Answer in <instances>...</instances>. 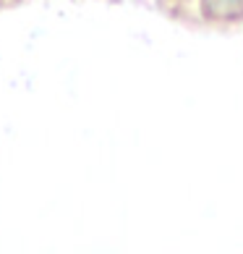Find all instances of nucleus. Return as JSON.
Returning <instances> with one entry per match:
<instances>
[{"mask_svg":"<svg viewBox=\"0 0 243 254\" xmlns=\"http://www.w3.org/2000/svg\"><path fill=\"white\" fill-rule=\"evenodd\" d=\"M204 8H207L209 16H241L243 13V0H204Z\"/></svg>","mask_w":243,"mask_h":254,"instance_id":"obj_1","label":"nucleus"}]
</instances>
